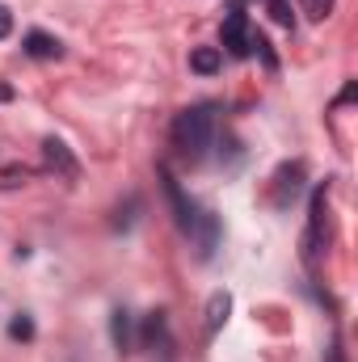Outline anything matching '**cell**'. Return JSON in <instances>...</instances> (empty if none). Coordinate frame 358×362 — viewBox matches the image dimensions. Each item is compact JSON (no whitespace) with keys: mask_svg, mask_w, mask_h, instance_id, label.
<instances>
[{"mask_svg":"<svg viewBox=\"0 0 358 362\" xmlns=\"http://www.w3.org/2000/svg\"><path fill=\"white\" fill-rule=\"evenodd\" d=\"M211 135H215V114H211V105H190V110H181L178 118H173V127H169V139H173V148H178L185 160L207 156Z\"/></svg>","mask_w":358,"mask_h":362,"instance_id":"obj_1","label":"cell"},{"mask_svg":"<svg viewBox=\"0 0 358 362\" xmlns=\"http://www.w3.org/2000/svg\"><path fill=\"white\" fill-rule=\"evenodd\" d=\"M219 42L228 47V55H236V59H245L249 51H253V25H249V17H245V8L241 4H232V13H228V21H224V34H219ZM219 47V51H224Z\"/></svg>","mask_w":358,"mask_h":362,"instance_id":"obj_2","label":"cell"},{"mask_svg":"<svg viewBox=\"0 0 358 362\" xmlns=\"http://www.w3.org/2000/svg\"><path fill=\"white\" fill-rule=\"evenodd\" d=\"M325 236H329V194H325V189H316V194H312L308 232H304V257H308V262L325 249Z\"/></svg>","mask_w":358,"mask_h":362,"instance_id":"obj_3","label":"cell"},{"mask_svg":"<svg viewBox=\"0 0 358 362\" xmlns=\"http://www.w3.org/2000/svg\"><path fill=\"white\" fill-rule=\"evenodd\" d=\"M185 236H194V245H198V262H211V253L219 249V219H215L211 211H198Z\"/></svg>","mask_w":358,"mask_h":362,"instance_id":"obj_4","label":"cell"},{"mask_svg":"<svg viewBox=\"0 0 358 362\" xmlns=\"http://www.w3.org/2000/svg\"><path fill=\"white\" fill-rule=\"evenodd\" d=\"M139 341H144V350H161L165 358L173 354V337H169V320H165V312H148L144 316V329H139Z\"/></svg>","mask_w":358,"mask_h":362,"instance_id":"obj_5","label":"cell"},{"mask_svg":"<svg viewBox=\"0 0 358 362\" xmlns=\"http://www.w3.org/2000/svg\"><path fill=\"white\" fill-rule=\"evenodd\" d=\"M161 185H165V198H169V206H173V219H178V228L181 232H190V223H194V215H198V206L181 194V185H178V177L161 165Z\"/></svg>","mask_w":358,"mask_h":362,"instance_id":"obj_6","label":"cell"},{"mask_svg":"<svg viewBox=\"0 0 358 362\" xmlns=\"http://www.w3.org/2000/svg\"><path fill=\"white\" fill-rule=\"evenodd\" d=\"M299 189H304V165H299V160H295V165H282L278 177H274V206L287 211V206L299 198Z\"/></svg>","mask_w":358,"mask_h":362,"instance_id":"obj_7","label":"cell"},{"mask_svg":"<svg viewBox=\"0 0 358 362\" xmlns=\"http://www.w3.org/2000/svg\"><path fill=\"white\" fill-rule=\"evenodd\" d=\"M21 51H25L30 59H59V55H64V42L51 38V34H42V30H30V34L21 38Z\"/></svg>","mask_w":358,"mask_h":362,"instance_id":"obj_8","label":"cell"},{"mask_svg":"<svg viewBox=\"0 0 358 362\" xmlns=\"http://www.w3.org/2000/svg\"><path fill=\"white\" fill-rule=\"evenodd\" d=\"M42 156H47V165H51L55 173L76 177V160H72V152H68V144H64V139H42Z\"/></svg>","mask_w":358,"mask_h":362,"instance_id":"obj_9","label":"cell"},{"mask_svg":"<svg viewBox=\"0 0 358 362\" xmlns=\"http://www.w3.org/2000/svg\"><path fill=\"white\" fill-rule=\"evenodd\" d=\"M228 312H232V295L228 291H215L211 299H207V337H215L219 329H224V320H228Z\"/></svg>","mask_w":358,"mask_h":362,"instance_id":"obj_10","label":"cell"},{"mask_svg":"<svg viewBox=\"0 0 358 362\" xmlns=\"http://www.w3.org/2000/svg\"><path fill=\"white\" fill-rule=\"evenodd\" d=\"M219 68H224V51H219V47H198V51H190V72L215 76Z\"/></svg>","mask_w":358,"mask_h":362,"instance_id":"obj_11","label":"cell"},{"mask_svg":"<svg viewBox=\"0 0 358 362\" xmlns=\"http://www.w3.org/2000/svg\"><path fill=\"white\" fill-rule=\"evenodd\" d=\"M110 337H114V350H118V354L131 350V312H127V308H114V316H110Z\"/></svg>","mask_w":358,"mask_h":362,"instance_id":"obj_12","label":"cell"},{"mask_svg":"<svg viewBox=\"0 0 358 362\" xmlns=\"http://www.w3.org/2000/svg\"><path fill=\"white\" fill-rule=\"evenodd\" d=\"M8 337H13V341H34V320H30L25 312H17V316L8 320Z\"/></svg>","mask_w":358,"mask_h":362,"instance_id":"obj_13","label":"cell"},{"mask_svg":"<svg viewBox=\"0 0 358 362\" xmlns=\"http://www.w3.org/2000/svg\"><path fill=\"white\" fill-rule=\"evenodd\" d=\"M333 4H337V0H299V8L308 13V21H325V17L333 13Z\"/></svg>","mask_w":358,"mask_h":362,"instance_id":"obj_14","label":"cell"},{"mask_svg":"<svg viewBox=\"0 0 358 362\" xmlns=\"http://www.w3.org/2000/svg\"><path fill=\"white\" fill-rule=\"evenodd\" d=\"M266 8H270V17H274L278 25H287V30L295 25V13H291V4H287V0H266Z\"/></svg>","mask_w":358,"mask_h":362,"instance_id":"obj_15","label":"cell"},{"mask_svg":"<svg viewBox=\"0 0 358 362\" xmlns=\"http://www.w3.org/2000/svg\"><path fill=\"white\" fill-rule=\"evenodd\" d=\"M8 34H13V13L0 4V38H8Z\"/></svg>","mask_w":358,"mask_h":362,"instance_id":"obj_16","label":"cell"}]
</instances>
